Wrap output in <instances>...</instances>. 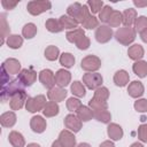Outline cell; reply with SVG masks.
Segmentation results:
<instances>
[{"mask_svg": "<svg viewBox=\"0 0 147 147\" xmlns=\"http://www.w3.org/2000/svg\"><path fill=\"white\" fill-rule=\"evenodd\" d=\"M129 54H130V57H132V59H139V57L142 56L144 51H142V48H141L140 45H134L133 47L130 48Z\"/></svg>", "mask_w": 147, "mask_h": 147, "instance_id": "12", "label": "cell"}, {"mask_svg": "<svg viewBox=\"0 0 147 147\" xmlns=\"http://www.w3.org/2000/svg\"><path fill=\"white\" fill-rule=\"evenodd\" d=\"M132 147H142V146H141L140 144H133V145H132Z\"/></svg>", "mask_w": 147, "mask_h": 147, "instance_id": "32", "label": "cell"}, {"mask_svg": "<svg viewBox=\"0 0 147 147\" xmlns=\"http://www.w3.org/2000/svg\"><path fill=\"white\" fill-rule=\"evenodd\" d=\"M84 23V25L87 28V29H93L94 26H96V24H98V21L95 20V17H91L90 15L86 17V20L83 22Z\"/></svg>", "mask_w": 147, "mask_h": 147, "instance_id": "21", "label": "cell"}, {"mask_svg": "<svg viewBox=\"0 0 147 147\" xmlns=\"http://www.w3.org/2000/svg\"><path fill=\"white\" fill-rule=\"evenodd\" d=\"M29 147H39V146H38V145H34V144H32V145H30Z\"/></svg>", "mask_w": 147, "mask_h": 147, "instance_id": "33", "label": "cell"}, {"mask_svg": "<svg viewBox=\"0 0 147 147\" xmlns=\"http://www.w3.org/2000/svg\"><path fill=\"white\" fill-rule=\"evenodd\" d=\"M79 147H90V146H88L87 144H80V145H79Z\"/></svg>", "mask_w": 147, "mask_h": 147, "instance_id": "31", "label": "cell"}, {"mask_svg": "<svg viewBox=\"0 0 147 147\" xmlns=\"http://www.w3.org/2000/svg\"><path fill=\"white\" fill-rule=\"evenodd\" d=\"M100 147H114V145L111 144V142H105L102 146H100Z\"/></svg>", "mask_w": 147, "mask_h": 147, "instance_id": "28", "label": "cell"}, {"mask_svg": "<svg viewBox=\"0 0 147 147\" xmlns=\"http://www.w3.org/2000/svg\"><path fill=\"white\" fill-rule=\"evenodd\" d=\"M116 38H117L118 41H119V40L122 41L123 38H127V40H129V42H130V41H132V40L134 39V32H133L131 29H129V28H124V29H121V30L117 31Z\"/></svg>", "mask_w": 147, "mask_h": 147, "instance_id": "4", "label": "cell"}, {"mask_svg": "<svg viewBox=\"0 0 147 147\" xmlns=\"http://www.w3.org/2000/svg\"><path fill=\"white\" fill-rule=\"evenodd\" d=\"M139 136L142 141H147V125H142L139 129Z\"/></svg>", "mask_w": 147, "mask_h": 147, "instance_id": "27", "label": "cell"}, {"mask_svg": "<svg viewBox=\"0 0 147 147\" xmlns=\"http://www.w3.org/2000/svg\"><path fill=\"white\" fill-rule=\"evenodd\" d=\"M142 85L139 83V82H133L132 85L129 87V93L132 95V96H139L142 94Z\"/></svg>", "mask_w": 147, "mask_h": 147, "instance_id": "7", "label": "cell"}, {"mask_svg": "<svg viewBox=\"0 0 147 147\" xmlns=\"http://www.w3.org/2000/svg\"><path fill=\"white\" fill-rule=\"evenodd\" d=\"M134 15H136V11L133 10V9H129V10H126L125 13H124V15H123V17H124V20H123V22H124V24H129V25H131L132 23H133V21H134Z\"/></svg>", "mask_w": 147, "mask_h": 147, "instance_id": "13", "label": "cell"}, {"mask_svg": "<svg viewBox=\"0 0 147 147\" xmlns=\"http://www.w3.org/2000/svg\"><path fill=\"white\" fill-rule=\"evenodd\" d=\"M55 79H56V82H57L59 85H61V86H65V85L68 84L69 79H70V75H69V72H67V71L60 70V71L56 74Z\"/></svg>", "mask_w": 147, "mask_h": 147, "instance_id": "5", "label": "cell"}, {"mask_svg": "<svg viewBox=\"0 0 147 147\" xmlns=\"http://www.w3.org/2000/svg\"><path fill=\"white\" fill-rule=\"evenodd\" d=\"M60 22H61V26H65V28H75L77 25V22L74 18H70L67 16H62Z\"/></svg>", "mask_w": 147, "mask_h": 147, "instance_id": "15", "label": "cell"}, {"mask_svg": "<svg viewBox=\"0 0 147 147\" xmlns=\"http://www.w3.org/2000/svg\"><path fill=\"white\" fill-rule=\"evenodd\" d=\"M146 28H147V18L144 17V16L139 17L138 21H137V29H138V31L141 32V31H144Z\"/></svg>", "mask_w": 147, "mask_h": 147, "instance_id": "24", "label": "cell"}, {"mask_svg": "<svg viewBox=\"0 0 147 147\" xmlns=\"http://www.w3.org/2000/svg\"><path fill=\"white\" fill-rule=\"evenodd\" d=\"M40 79L42 82V84L47 87L52 86L53 85V76H52V72L49 70H44L41 71L40 74Z\"/></svg>", "mask_w": 147, "mask_h": 147, "instance_id": "6", "label": "cell"}, {"mask_svg": "<svg viewBox=\"0 0 147 147\" xmlns=\"http://www.w3.org/2000/svg\"><path fill=\"white\" fill-rule=\"evenodd\" d=\"M71 90H72V93H75L78 96L85 95V88L83 87V85L79 82H75L74 85H72V87H71Z\"/></svg>", "mask_w": 147, "mask_h": 147, "instance_id": "16", "label": "cell"}, {"mask_svg": "<svg viewBox=\"0 0 147 147\" xmlns=\"http://www.w3.org/2000/svg\"><path fill=\"white\" fill-rule=\"evenodd\" d=\"M84 80H85L86 85L90 88H94V87H96L102 82V78L98 74H90V75H86L84 77Z\"/></svg>", "mask_w": 147, "mask_h": 147, "instance_id": "2", "label": "cell"}, {"mask_svg": "<svg viewBox=\"0 0 147 147\" xmlns=\"http://www.w3.org/2000/svg\"><path fill=\"white\" fill-rule=\"evenodd\" d=\"M134 5L136 6H147V1L146 2H137V1H134Z\"/></svg>", "mask_w": 147, "mask_h": 147, "instance_id": "29", "label": "cell"}, {"mask_svg": "<svg viewBox=\"0 0 147 147\" xmlns=\"http://www.w3.org/2000/svg\"><path fill=\"white\" fill-rule=\"evenodd\" d=\"M36 31H37V29L33 24H28V25L24 26L23 33H24V36H26V38H32L33 34L36 33Z\"/></svg>", "mask_w": 147, "mask_h": 147, "instance_id": "19", "label": "cell"}, {"mask_svg": "<svg viewBox=\"0 0 147 147\" xmlns=\"http://www.w3.org/2000/svg\"><path fill=\"white\" fill-rule=\"evenodd\" d=\"M31 125H32V127H33V131L42 132V131H44V127H45V122L42 121L41 117L37 116V117H33V118H32Z\"/></svg>", "mask_w": 147, "mask_h": 147, "instance_id": "9", "label": "cell"}, {"mask_svg": "<svg viewBox=\"0 0 147 147\" xmlns=\"http://www.w3.org/2000/svg\"><path fill=\"white\" fill-rule=\"evenodd\" d=\"M141 36H142V40H144V41H147V31H146V32H142Z\"/></svg>", "mask_w": 147, "mask_h": 147, "instance_id": "30", "label": "cell"}, {"mask_svg": "<svg viewBox=\"0 0 147 147\" xmlns=\"http://www.w3.org/2000/svg\"><path fill=\"white\" fill-rule=\"evenodd\" d=\"M111 13H113L111 8L108 7V6H106V7L103 8V10L100 13V20L103 21V22H108L109 18H110V16H111Z\"/></svg>", "mask_w": 147, "mask_h": 147, "instance_id": "18", "label": "cell"}, {"mask_svg": "<svg viewBox=\"0 0 147 147\" xmlns=\"http://www.w3.org/2000/svg\"><path fill=\"white\" fill-rule=\"evenodd\" d=\"M78 115L80 116V118L83 121H88L90 117L92 116V113L88 111V109L86 107H83V108H80V111H78Z\"/></svg>", "mask_w": 147, "mask_h": 147, "instance_id": "23", "label": "cell"}, {"mask_svg": "<svg viewBox=\"0 0 147 147\" xmlns=\"http://www.w3.org/2000/svg\"><path fill=\"white\" fill-rule=\"evenodd\" d=\"M96 39L100 42H105L107 41L110 37H111V30L108 26H100V29L96 31Z\"/></svg>", "mask_w": 147, "mask_h": 147, "instance_id": "3", "label": "cell"}, {"mask_svg": "<svg viewBox=\"0 0 147 147\" xmlns=\"http://www.w3.org/2000/svg\"><path fill=\"white\" fill-rule=\"evenodd\" d=\"M136 109L139 111H146L147 110V100H140L134 105Z\"/></svg>", "mask_w": 147, "mask_h": 147, "instance_id": "26", "label": "cell"}, {"mask_svg": "<svg viewBox=\"0 0 147 147\" xmlns=\"http://www.w3.org/2000/svg\"><path fill=\"white\" fill-rule=\"evenodd\" d=\"M74 62H75V59H74V56H71V54H69V53L63 54L62 57H61V64H63V65H65V67H71V65L74 64Z\"/></svg>", "mask_w": 147, "mask_h": 147, "instance_id": "17", "label": "cell"}, {"mask_svg": "<svg viewBox=\"0 0 147 147\" xmlns=\"http://www.w3.org/2000/svg\"><path fill=\"white\" fill-rule=\"evenodd\" d=\"M108 134H109L113 139L118 140V139H121V137H122V130H121L119 126L113 124V125H110V126L108 127Z\"/></svg>", "mask_w": 147, "mask_h": 147, "instance_id": "10", "label": "cell"}, {"mask_svg": "<svg viewBox=\"0 0 147 147\" xmlns=\"http://www.w3.org/2000/svg\"><path fill=\"white\" fill-rule=\"evenodd\" d=\"M133 70L134 72L140 76V77H145L147 75V63L146 62H139V63H136L133 65Z\"/></svg>", "mask_w": 147, "mask_h": 147, "instance_id": "8", "label": "cell"}, {"mask_svg": "<svg viewBox=\"0 0 147 147\" xmlns=\"http://www.w3.org/2000/svg\"><path fill=\"white\" fill-rule=\"evenodd\" d=\"M57 53H59V49L56 47H49L46 51V56L49 60H55L57 57Z\"/></svg>", "mask_w": 147, "mask_h": 147, "instance_id": "22", "label": "cell"}, {"mask_svg": "<svg viewBox=\"0 0 147 147\" xmlns=\"http://www.w3.org/2000/svg\"><path fill=\"white\" fill-rule=\"evenodd\" d=\"M127 79H129V76H127V74L125 72V71H118L116 75H115V82H116V84L117 85H119V86H124L125 84H126V82H127Z\"/></svg>", "mask_w": 147, "mask_h": 147, "instance_id": "11", "label": "cell"}, {"mask_svg": "<svg viewBox=\"0 0 147 147\" xmlns=\"http://www.w3.org/2000/svg\"><path fill=\"white\" fill-rule=\"evenodd\" d=\"M29 11L33 15L40 14L41 11H45L51 8V2L48 1H32L28 5Z\"/></svg>", "mask_w": 147, "mask_h": 147, "instance_id": "1", "label": "cell"}, {"mask_svg": "<svg viewBox=\"0 0 147 147\" xmlns=\"http://www.w3.org/2000/svg\"><path fill=\"white\" fill-rule=\"evenodd\" d=\"M46 26H47V29H48L49 31H52V32H59V31L62 30L61 24H60L59 22H56L55 20H49V21L46 23Z\"/></svg>", "mask_w": 147, "mask_h": 147, "instance_id": "14", "label": "cell"}, {"mask_svg": "<svg viewBox=\"0 0 147 147\" xmlns=\"http://www.w3.org/2000/svg\"><path fill=\"white\" fill-rule=\"evenodd\" d=\"M87 5L91 6V10L93 13H96L101 8V6H102V1H88Z\"/></svg>", "mask_w": 147, "mask_h": 147, "instance_id": "25", "label": "cell"}, {"mask_svg": "<svg viewBox=\"0 0 147 147\" xmlns=\"http://www.w3.org/2000/svg\"><path fill=\"white\" fill-rule=\"evenodd\" d=\"M57 111H59V108H57V106L55 103H49L47 106V109L45 108V110H44L45 115H47V116H52L54 114H57Z\"/></svg>", "mask_w": 147, "mask_h": 147, "instance_id": "20", "label": "cell"}]
</instances>
